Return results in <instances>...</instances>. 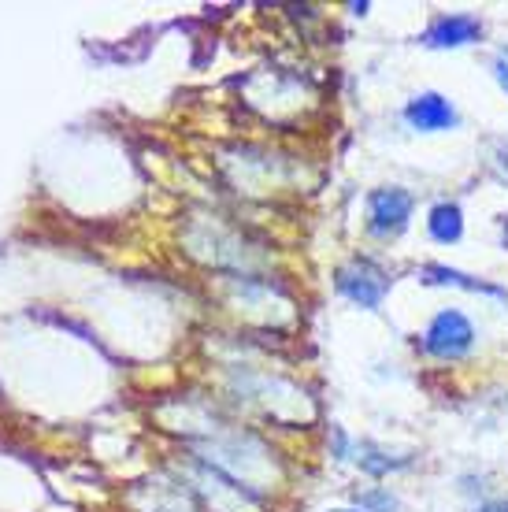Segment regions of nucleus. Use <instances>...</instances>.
<instances>
[{
  "instance_id": "39448f33",
  "label": "nucleus",
  "mask_w": 508,
  "mask_h": 512,
  "mask_svg": "<svg viewBox=\"0 0 508 512\" xmlns=\"http://www.w3.org/2000/svg\"><path fill=\"white\" fill-rule=\"evenodd\" d=\"M405 119H408V127L423 130V134L457 127V112H453V104L445 101L442 93H420L416 101H408Z\"/></svg>"
},
{
  "instance_id": "9b49d317",
  "label": "nucleus",
  "mask_w": 508,
  "mask_h": 512,
  "mask_svg": "<svg viewBox=\"0 0 508 512\" xmlns=\"http://www.w3.org/2000/svg\"><path fill=\"white\" fill-rule=\"evenodd\" d=\"M505 249H508V219H505Z\"/></svg>"
},
{
  "instance_id": "1a4fd4ad",
  "label": "nucleus",
  "mask_w": 508,
  "mask_h": 512,
  "mask_svg": "<svg viewBox=\"0 0 508 512\" xmlns=\"http://www.w3.org/2000/svg\"><path fill=\"white\" fill-rule=\"evenodd\" d=\"M479 512H508V498H494V501H486V505H479Z\"/></svg>"
},
{
  "instance_id": "7ed1b4c3",
  "label": "nucleus",
  "mask_w": 508,
  "mask_h": 512,
  "mask_svg": "<svg viewBox=\"0 0 508 512\" xmlns=\"http://www.w3.org/2000/svg\"><path fill=\"white\" fill-rule=\"evenodd\" d=\"M412 219V193L401 190V186H382V190H371L368 197V231L379 234V238H390V234H401Z\"/></svg>"
},
{
  "instance_id": "0eeeda50",
  "label": "nucleus",
  "mask_w": 508,
  "mask_h": 512,
  "mask_svg": "<svg viewBox=\"0 0 508 512\" xmlns=\"http://www.w3.org/2000/svg\"><path fill=\"white\" fill-rule=\"evenodd\" d=\"M427 231H431L434 242H460V234H464V212H460V205H449V201H442V205L431 208V219H427Z\"/></svg>"
},
{
  "instance_id": "20e7f679",
  "label": "nucleus",
  "mask_w": 508,
  "mask_h": 512,
  "mask_svg": "<svg viewBox=\"0 0 508 512\" xmlns=\"http://www.w3.org/2000/svg\"><path fill=\"white\" fill-rule=\"evenodd\" d=\"M483 38V23L475 15H438L431 30L423 34V45L431 49H464Z\"/></svg>"
},
{
  "instance_id": "6e6552de",
  "label": "nucleus",
  "mask_w": 508,
  "mask_h": 512,
  "mask_svg": "<svg viewBox=\"0 0 508 512\" xmlns=\"http://www.w3.org/2000/svg\"><path fill=\"white\" fill-rule=\"evenodd\" d=\"M364 509L390 512V509H394V498H390V494H368V498H364Z\"/></svg>"
},
{
  "instance_id": "f8f14e48",
  "label": "nucleus",
  "mask_w": 508,
  "mask_h": 512,
  "mask_svg": "<svg viewBox=\"0 0 508 512\" xmlns=\"http://www.w3.org/2000/svg\"><path fill=\"white\" fill-rule=\"evenodd\" d=\"M331 512H360V509H331Z\"/></svg>"
},
{
  "instance_id": "f257e3e1",
  "label": "nucleus",
  "mask_w": 508,
  "mask_h": 512,
  "mask_svg": "<svg viewBox=\"0 0 508 512\" xmlns=\"http://www.w3.org/2000/svg\"><path fill=\"white\" fill-rule=\"evenodd\" d=\"M334 286H338V294L349 297L353 305L360 308H379L382 297L390 294V279H386V271L379 264H371L368 256H353V260H345L342 268L334 271Z\"/></svg>"
},
{
  "instance_id": "9d476101",
  "label": "nucleus",
  "mask_w": 508,
  "mask_h": 512,
  "mask_svg": "<svg viewBox=\"0 0 508 512\" xmlns=\"http://www.w3.org/2000/svg\"><path fill=\"white\" fill-rule=\"evenodd\" d=\"M494 71H497V82H501V90L508 93V60H497Z\"/></svg>"
},
{
  "instance_id": "f03ea898",
  "label": "nucleus",
  "mask_w": 508,
  "mask_h": 512,
  "mask_svg": "<svg viewBox=\"0 0 508 512\" xmlns=\"http://www.w3.org/2000/svg\"><path fill=\"white\" fill-rule=\"evenodd\" d=\"M471 346H475V327H471V320L464 312H457V308L438 312L431 320V327H427V334H423V349L438 360L468 357Z\"/></svg>"
},
{
  "instance_id": "423d86ee",
  "label": "nucleus",
  "mask_w": 508,
  "mask_h": 512,
  "mask_svg": "<svg viewBox=\"0 0 508 512\" xmlns=\"http://www.w3.org/2000/svg\"><path fill=\"white\" fill-rule=\"evenodd\" d=\"M420 279L431 282V286H457V290H471V294H490V297H497V301L508 297V290H501V286L471 279V275H464V271H457V268H445V264H427V268L420 271Z\"/></svg>"
}]
</instances>
